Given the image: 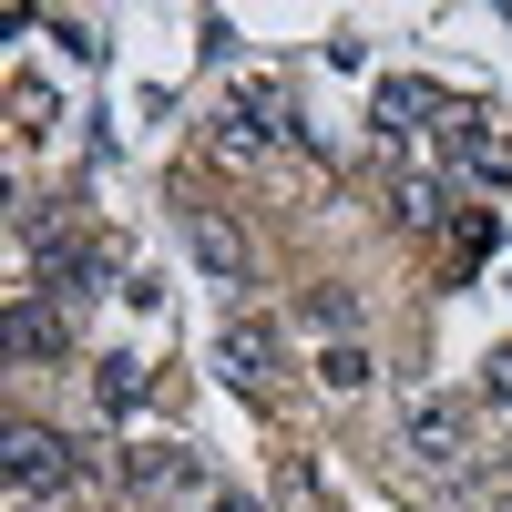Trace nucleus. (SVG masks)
<instances>
[{
	"label": "nucleus",
	"mask_w": 512,
	"mask_h": 512,
	"mask_svg": "<svg viewBox=\"0 0 512 512\" xmlns=\"http://www.w3.org/2000/svg\"><path fill=\"white\" fill-rule=\"evenodd\" d=\"M0 472H11L21 502H62L82 482V451L62 431H41V420H11V431H0Z\"/></svg>",
	"instance_id": "1"
},
{
	"label": "nucleus",
	"mask_w": 512,
	"mask_h": 512,
	"mask_svg": "<svg viewBox=\"0 0 512 512\" xmlns=\"http://www.w3.org/2000/svg\"><path fill=\"white\" fill-rule=\"evenodd\" d=\"M400 451L420 461V472H461V461H472V410H461V400H410Z\"/></svg>",
	"instance_id": "2"
},
{
	"label": "nucleus",
	"mask_w": 512,
	"mask_h": 512,
	"mask_svg": "<svg viewBox=\"0 0 512 512\" xmlns=\"http://www.w3.org/2000/svg\"><path fill=\"white\" fill-rule=\"evenodd\" d=\"M31 277H41V297H52V308H82V297H103L113 246H93V236H52V246L31 256Z\"/></svg>",
	"instance_id": "3"
},
{
	"label": "nucleus",
	"mask_w": 512,
	"mask_h": 512,
	"mask_svg": "<svg viewBox=\"0 0 512 512\" xmlns=\"http://www.w3.org/2000/svg\"><path fill=\"white\" fill-rule=\"evenodd\" d=\"M451 93H441V82H420V72H390V82H379V134H390V144H410V134H431V123H441V134H451Z\"/></svg>",
	"instance_id": "4"
},
{
	"label": "nucleus",
	"mask_w": 512,
	"mask_h": 512,
	"mask_svg": "<svg viewBox=\"0 0 512 512\" xmlns=\"http://www.w3.org/2000/svg\"><path fill=\"white\" fill-rule=\"evenodd\" d=\"M185 246H195V267L216 277V287H246V267H256V256H246V236L216 216V205H185Z\"/></svg>",
	"instance_id": "5"
},
{
	"label": "nucleus",
	"mask_w": 512,
	"mask_h": 512,
	"mask_svg": "<svg viewBox=\"0 0 512 512\" xmlns=\"http://www.w3.org/2000/svg\"><path fill=\"white\" fill-rule=\"evenodd\" d=\"M216 369L236 379V390H277V328H256V318H236V328L216 338Z\"/></svg>",
	"instance_id": "6"
},
{
	"label": "nucleus",
	"mask_w": 512,
	"mask_h": 512,
	"mask_svg": "<svg viewBox=\"0 0 512 512\" xmlns=\"http://www.w3.org/2000/svg\"><path fill=\"white\" fill-rule=\"evenodd\" d=\"M0 338H11V359H62V349H72V328H62L52 297H21V308L0 318Z\"/></svg>",
	"instance_id": "7"
},
{
	"label": "nucleus",
	"mask_w": 512,
	"mask_h": 512,
	"mask_svg": "<svg viewBox=\"0 0 512 512\" xmlns=\"http://www.w3.org/2000/svg\"><path fill=\"white\" fill-rule=\"evenodd\" d=\"M451 144H461V164H472L492 195H512V144H502V134H482L472 113H451Z\"/></svg>",
	"instance_id": "8"
},
{
	"label": "nucleus",
	"mask_w": 512,
	"mask_h": 512,
	"mask_svg": "<svg viewBox=\"0 0 512 512\" xmlns=\"http://www.w3.org/2000/svg\"><path fill=\"white\" fill-rule=\"evenodd\" d=\"M390 205H400V226H441V216H451L441 175H400V185H390Z\"/></svg>",
	"instance_id": "9"
},
{
	"label": "nucleus",
	"mask_w": 512,
	"mask_h": 512,
	"mask_svg": "<svg viewBox=\"0 0 512 512\" xmlns=\"http://www.w3.org/2000/svg\"><path fill=\"white\" fill-rule=\"evenodd\" d=\"M93 390H103V410H144V359H93Z\"/></svg>",
	"instance_id": "10"
},
{
	"label": "nucleus",
	"mask_w": 512,
	"mask_h": 512,
	"mask_svg": "<svg viewBox=\"0 0 512 512\" xmlns=\"http://www.w3.org/2000/svg\"><path fill=\"white\" fill-rule=\"evenodd\" d=\"M134 482H154V492H195L205 472H195V451H134Z\"/></svg>",
	"instance_id": "11"
},
{
	"label": "nucleus",
	"mask_w": 512,
	"mask_h": 512,
	"mask_svg": "<svg viewBox=\"0 0 512 512\" xmlns=\"http://www.w3.org/2000/svg\"><path fill=\"white\" fill-rule=\"evenodd\" d=\"M369 369H379V359L359 349V338H338V349L318 359V379H328V390H369Z\"/></svg>",
	"instance_id": "12"
},
{
	"label": "nucleus",
	"mask_w": 512,
	"mask_h": 512,
	"mask_svg": "<svg viewBox=\"0 0 512 512\" xmlns=\"http://www.w3.org/2000/svg\"><path fill=\"white\" fill-rule=\"evenodd\" d=\"M492 236H502V216H492V205H472V216L451 226V256H461V267H472V256H492Z\"/></svg>",
	"instance_id": "13"
},
{
	"label": "nucleus",
	"mask_w": 512,
	"mask_h": 512,
	"mask_svg": "<svg viewBox=\"0 0 512 512\" xmlns=\"http://www.w3.org/2000/svg\"><path fill=\"white\" fill-rule=\"evenodd\" d=\"M41 31H52L62 52H82V62H103V31H93V21H41Z\"/></svg>",
	"instance_id": "14"
},
{
	"label": "nucleus",
	"mask_w": 512,
	"mask_h": 512,
	"mask_svg": "<svg viewBox=\"0 0 512 512\" xmlns=\"http://www.w3.org/2000/svg\"><path fill=\"white\" fill-rule=\"evenodd\" d=\"M308 318H318V328H349L359 308H349V287H318V297H308Z\"/></svg>",
	"instance_id": "15"
},
{
	"label": "nucleus",
	"mask_w": 512,
	"mask_h": 512,
	"mask_svg": "<svg viewBox=\"0 0 512 512\" xmlns=\"http://www.w3.org/2000/svg\"><path fill=\"white\" fill-rule=\"evenodd\" d=\"M482 379H492V400H512V349H492V369H482Z\"/></svg>",
	"instance_id": "16"
},
{
	"label": "nucleus",
	"mask_w": 512,
	"mask_h": 512,
	"mask_svg": "<svg viewBox=\"0 0 512 512\" xmlns=\"http://www.w3.org/2000/svg\"><path fill=\"white\" fill-rule=\"evenodd\" d=\"M205 512H256V502H246V492H216V502H205Z\"/></svg>",
	"instance_id": "17"
}]
</instances>
